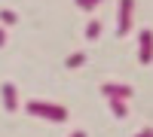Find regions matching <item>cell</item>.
<instances>
[{
  "label": "cell",
  "instance_id": "6da1fadb",
  "mask_svg": "<svg viewBox=\"0 0 153 137\" xmlns=\"http://www.w3.org/2000/svg\"><path fill=\"white\" fill-rule=\"evenodd\" d=\"M28 113H31V116L52 119V122H65V119H68V110H65V107H55V104H46V101H31V104H28Z\"/></svg>",
  "mask_w": 153,
  "mask_h": 137
},
{
  "label": "cell",
  "instance_id": "7a4b0ae2",
  "mask_svg": "<svg viewBox=\"0 0 153 137\" xmlns=\"http://www.w3.org/2000/svg\"><path fill=\"white\" fill-rule=\"evenodd\" d=\"M101 95H104L107 101H126V97H132V85H120V82H104V85H101Z\"/></svg>",
  "mask_w": 153,
  "mask_h": 137
},
{
  "label": "cell",
  "instance_id": "3957f363",
  "mask_svg": "<svg viewBox=\"0 0 153 137\" xmlns=\"http://www.w3.org/2000/svg\"><path fill=\"white\" fill-rule=\"evenodd\" d=\"M132 9H135V0H120V37H126L132 31Z\"/></svg>",
  "mask_w": 153,
  "mask_h": 137
},
{
  "label": "cell",
  "instance_id": "277c9868",
  "mask_svg": "<svg viewBox=\"0 0 153 137\" xmlns=\"http://www.w3.org/2000/svg\"><path fill=\"white\" fill-rule=\"evenodd\" d=\"M153 61V31L144 28L141 31V64H150Z\"/></svg>",
  "mask_w": 153,
  "mask_h": 137
},
{
  "label": "cell",
  "instance_id": "5b68a950",
  "mask_svg": "<svg viewBox=\"0 0 153 137\" xmlns=\"http://www.w3.org/2000/svg\"><path fill=\"white\" fill-rule=\"evenodd\" d=\"M0 95H3V107H6V110H16V107H19V97H16V85H12V82H3Z\"/></svg>",
  "mask_w": 153,
  "mask_h": 137
},
{
  "label": "cell",
  "instance_id": "8992f818",
  "mask_svg": "<svg viewBox=\"0 0 153 137\" xmlns=\"http://www.w3.org/2000/svg\"><path fill=\"white\" fill-rule=\"evenodd\" d=\"M98 34H101V21H98V18H92V21L86 24V40H95Z\"/></svg>",
  "mask_w": 153,
  "mask_h": 137
},
{
  "label": "cell",
  "instance_id": "52a82bcc",
  "mask_svg": "<svg viewBox=\"0 0 153 137\" xmlns=\"http://www.w3.org/2000/svg\"><path fill=\"white\" fill-rule=\"evenodd\" d=\"M107 104H110V110H113L117 119H126V113H129V110H126V101H107Z\"/></svg>",
  "mask_w": 153,
  "mask_h": 137
},
{
  "label": "cell",
  "instance_id": "ba28073f",
  "mask_svg": "<svg viewBox=\"0 0 153 137\" xmlns=\"http://www.w3.org/2000/svg\"><path fill=\"white\" fill-rule=\"evenodd\" d=\"M83 61H86V55H83V52H74V55L68 58V67H80Z\"/></svg>",
  "mask_w": 153,
  "mask_h": 137
},
{
  "label": "cell",
  "instance_id": "9c48e42d",
  "mask_svg": "<svg viewBox=\"0 0 153 137\" xmlns=\"http://www.w3.org/2000/svg\"><path fill=\"white\" fill-rule=\"evenodd\" d=\"M0 21H3V24H16L19 18H16V12H9V9H3V12H0Z\"/></svg>",
  "mask_w": 153,
  "mask_h": 137
},
{
  "label": "cell",
  "instance_id": "30bf717a",
  "mask_svg": "<svg viewBox=\"0 0 153 137\" xmlns=\"http://www.w3.org/2000/svg\"><path fill=\"white\" fill-rule=\"evenodd\" d=\"M101 3V0H76V6H80V9H95Z\"/></svg>",
  "mask_w": 153,
  "mask_h": 137
},
{
  "label": "cell",
  "instance_id": "8fae6325",
  "mask_svg": "<svg viewBox=\"0 0 153 137\" xmlns=\"http://www.w3.org/2000/svg\"><path fill=\"white\" fill-rule=\"evenodd\" d=\"M135 137H153V128H144V131H138Z\"/></svg>",
  "mask_w": 153,
  "mask_h": 137
},
{
  "label": "cell",
  "instance_id": "7c38bea8",
  "mask_svg": "<svg viewBox=\"0 0 153 137\" xmlns=\"http://www.w3.org/2000/svg\"><path fill=\"white\" fill-rule=\"evenodd\" d=\"M71 137H86V131H74V134H71Z\"/></svg>",
  "mask_w": 153,
  "mask_h": 137
},
{
  "label": "cell",
  "instance_id": "4fadbf2b",
  "mask_svg": "<svg viewBox=\"0 0 153 137\" xmlns=\"http://www.w3.org/2000/svg\"><path fill=\"white\" fill-rule=\"evenodd\" d=\"M3 40H6V34H3V28H0V46H3Z\"/></svg>",
  "mask_w": 153,
  "mask_h": 137
}]
</instances>
